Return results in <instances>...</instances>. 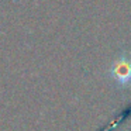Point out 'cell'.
Wrapping results in <instances>:
<instances>
[{"label": "cell", "instance_id": "1", "mask_svg": "<svg viewBox=\"0 0 131 131\" xmlns=\"http://www.w3.org/2000/svg\"><path fill=\"white\" fill-rule=\"evenodd\" d=\"M111 76L117 83L125 86L131 83V59L121 57L111 66Z\"/></svg>", "mask_w": 131, "mask_h": 131}]
</instances>
